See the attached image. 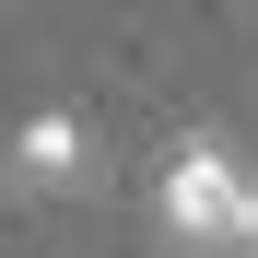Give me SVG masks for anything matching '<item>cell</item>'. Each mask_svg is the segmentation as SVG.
<instances>
[{"mask_svg":"<svg viewBox=\"0 0 258 258\" xmlns=\"http://www.w3.org/2000/svg\"><path fill=\"white\" fill-rule=\"evenodd\" d=\"M235 211H246V176L223 141H188L164 164V235L176 246H235Z\"/></svg>","mask_w":258,"mask_h":258,"instance_id":"obj_1","label":"cell"},{"mask_svg":"<svg viewBox=\"0 0 258 258\" xmlns=\"http://www.w3.org/2000/svg\"><path fill=\"white\" fill-rule=\"evenodd\" d=\"M12 164H24L35 188H71V176H82V117H59V106H47V117H24Z\"/></svg>","mask_w":258,"mask_h":258,"instance_id":"obj_2","label":"cell"},{"mask_svg":"<svg viewBox=\"0 0 258 258\" xmlns=\"http://www.w3.org/2000/svg\"><path fill=\"white\" fill-rule=\"evenodd\" d=\"M235 246H246V258H258V188H246V211H235Z\"/></svg>","mask_w":258,"mask_h":258,"instance_id":"obj_3","label":"cell"}]
</instances>
